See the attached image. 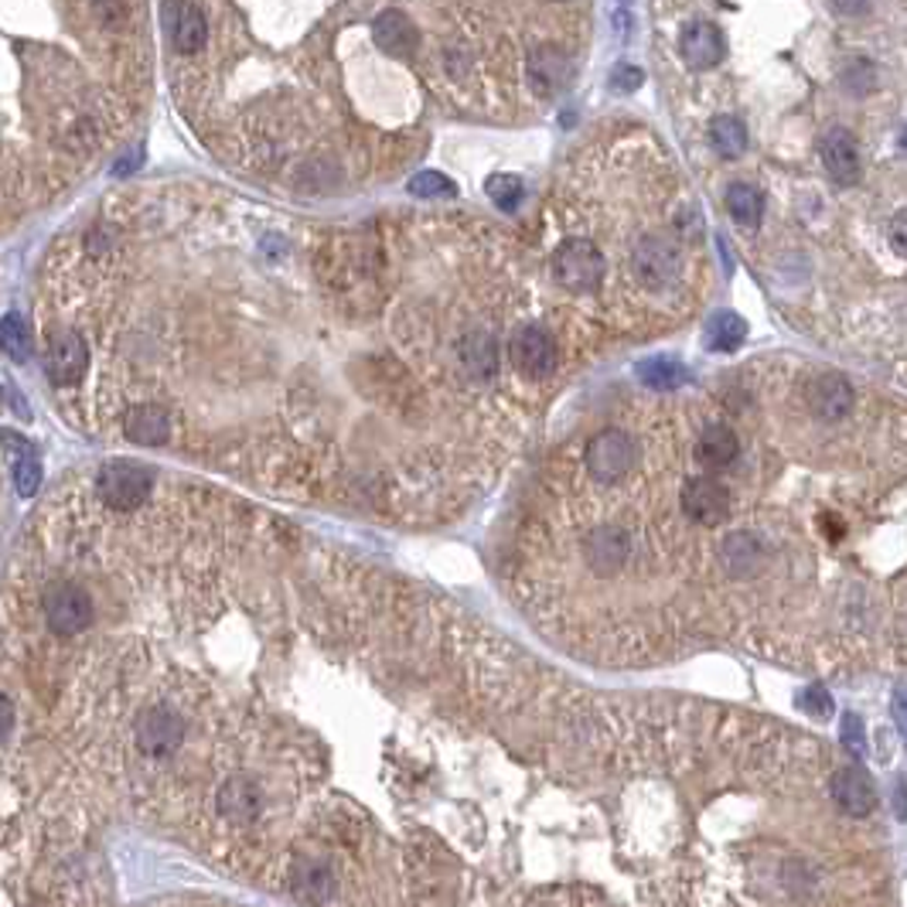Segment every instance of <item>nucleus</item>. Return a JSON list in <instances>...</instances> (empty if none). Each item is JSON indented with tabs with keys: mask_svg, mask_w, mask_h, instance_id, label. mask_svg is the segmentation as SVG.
<instances>
[{
	"mask_svg": "<svg viewBox=\"0 0 907 907\" xmlns=\"http://www.w3.org/2000/svg\"><path fill=\"white\" fill-rule=\"evenodd\" d=\"M509 365L522 383H546L559 369V345L546 325L525 321L509 335Z\"/></svg>",
	"mask_w": 907,
	"mask_h": 907,
	"instance_id": "39448f33",
	"label": "nucleus"
},
{
	"mask_svg": "<svg viewBox=\"0 0 907 907\" xmlns=\"http://www.w3.org/2000/svg\"><path fill=\"white\" fill-rule=\"evenodd\" d=\"M488 199L495 202V208L502 212H515L519 202H522V181L515 174H491L488 184H485Z\"/></svg>",
	"mask_w": 907,
	"mask_h": 907,
	"instance_id": "b1692460",
	"label": "nucleus"
},
{
	"mask_svg": "<svg viewBox=\"0 0 907 907\" xmlns=\"http://www.w3.org/2000/svg\"><path fill=\"white\" fill-rule=\"evenodd\" d=\"M4 352L14 359V362H24L27 355H31V338H27V331H24V321L18 318V315H8L4 318Z\"/></svg>",
	"mask_w": 907,
	"mask_h": 907,
	"instance_id": "bb28decb",
	"label": "nucleus"
},
{
	"mask_svg": "<svg viewBox=\"0 0 907 907\" xmlns=\"http://www.w3.org/2000/svg\"><path fill=\"white\" fill-rule=\"evenodd\" d=\"M823 165L826 171L839 181V184H857L860 181V150L853 144V137L836 127L823 137Z\"/></svg>",
	"mask_w": 907,
	"mask_h": 907,
	"instance_id": "dca6fc26",
	"label": "nucleus"
},
{
	"mask_svg": "<svg viewBox=\"0 0 907 907\" xmlns=\"http://www.w3.org/2000/svg\"><path fill=\"white\" fill-rule=\"evenodd\" d=\"M842 740H847V747L853 750L857 758L863 755V730H860V716L857 713L842 716Z\"/></svg>",
	"mask_w": 907,
	"mask_h": 907,
	"instance_id": "c756f323",
	"label": "nucleus"
},
{
	"mask_svg": "<svg viewBox=\"0 0 907 907\" xmlns=\"http://www.w3.org/2000/svg\"><path fill=\"white\" fill-rule=\"evenodd\" d=\"M682 273V246L672 236L645 233L628 249V276L648 294L669 291Z\"/></svg>",
	"mask_w": 907,
	"mask_h": 907,
	"instance_id": "7ed1b4c3",
	"label": "nucleus"
},
{
	"mask_svg": "<svg viewBox=\"0 0 907 907\" xmlns=\"http://www.w3.org/2000/svg\"><path fill=\"white\" fill-rule=\"evenodd\" d=\"M679 509L682 515L690 519L693 525H703V529H716L730 519V509H734V498H730V488L721 485L710 475H696L682 485L679 491Z\"/></svg>",
	"mask_w": 907,
	"mask_h": 907,
	"instance_id": "1a4fd4ad",
	"label": "nucleus"
},
{
	"mask_svg": "<svg viewBox=\"0 0 907 907\" xmlns=\"http://www.w3.org/2000/svg\"><path fill=\"white\" fill-rule=\"evenodd\" d=\"M798 703H802L812 716H823V721L832 713V696L823 690V685H808V690H802V693H798Z\"/></svg>",
	"mask_w": 907,
	"mask_h": 907,
	"instance_id": "c85d7f7f",
	"label": "nucleus"
},
{
	"mask_svg": "<svg viewBox=\"0 0 907 907\" xmlns=\"http://www.w3.org/2000/svg\"><path fill=\"white\" fill-rule=\"evenodd\" d=\"M716 556H721L724 563V570L730 577H750V574H758L761 570V563H764V546L755 540V536H730L721 543V549H716Z\"/></svg>",
	"mask_w": 907,
	"mask_h": 907,
	"instance_id": "6ab92c4d",
	"label": "nucleus"
},
{
	"mask_svg": "<svg viewBox=\"0 0 907 907\" xmlns=\"http://www.w3.org/2000/svg\"><path fill=\"white\" fill-rule=\"evenodd\" d=\"M406 188H410V195H417V199H451L454 195V181L444 178V174H437V171L417 174Z\"/></svg>",
	"mask_w": 907,
	"mask_h": 907,
	"instance_id": "a878e982",
	"label": "nucleus"
},
{
	"mask_svg": "<svg viewBox=\"0 0 907 907\" xmlns=\"http://www.w3.org/2000/svg\"><path fill=\"white\" fill-rule=\"evenodd\" d=\"M638 86H642V72H638V69H617V72H614V89H617V92H621V89L632 92V89H638Z\"/></svg>",
	"mask_w": 907,
	"mask_h": 907,
	"instance_id": "7c9ffc66",
	"label": "nucleus"
},
{
	"mask_svg": "<svg viewBox=\"0 0 907 907\" xmlns=\"http://www.w3.org/2000/svg\"><path fill=\"white\" fill-rule=\"evenodd\" d=\"M679 52H682V61L690 69H713L716 61L724 58L727 52V38H724V31L716 27L713 21H693V24H685L682 27V35H679Z\"/></svg>",
	"mask_w": 907,
	"mask_h": 907,
	"instance_id": "ddd939ff",
	"label": "nucleus"
},
{
	"mask_svg": "<svg viewBox=\"0 0 907 907\" xmlns=\"http://www.w3.org/2000/svg\"><path fill=\"white\" fill-rule=\"evenodd\" d=\"M11 472H14V485H18L21 495H35L38 491V485H42V464H38L35 454H27L24 461H18Z\"/></svg>",
	"mask_w": 907,
	"mask_h": 907,
	"instance_id": "cd10ccee",
	"label": "nucleus"
},
{
	"mask_svg": "<svg viewBox=\"0 0 907 907\" xmlns=\"http://www.w3.org/2000/svg\"><path fill=\"white\" fill-rule=\"evenodd\" d=\"M89 338L72 325H45V372L55 386H76L89 369Z\"/></svg>",
	"mask_w": 907,
	"mask_h": 907,
	"instance_id": "0eeeda50",
	"label": "nucleus"
},
{
	"mask_svg": "<svg viewBox=\"0 0 907 907\" xmlns=\"http://www.w3.org/2000/svg\"><path fill=\"white\" fill-rule=\"evenodd\" d=\"M894 716H897V727L907 737V685H900V690L894 693Z\"/></svg>",
	"mask_w": 907,
	"mask_h": 907,
	"instance_id": "2f4dec72",
	"label": "nucleus"
},
{
	"mask_svg": "<svg viewBox=\"0 0 907 907\" xmlns=\"http://www.w3.org/2000/svg\"><path fill=\"white\" fill-rule=\"evenodd\" d=\"M184 734H188L184 716L171 706H147L134 721L137 750L147 758H158V761L174 755V750L184 744Z\"/></svg>",
	"mask_w": 907,
	"mask_h": 907,
	"instance_id": "6e6552de",
	"label": "nucleus"
},
{
	"mask_svg": "<svg viewBox=\"0 0 907 907\" xmlns=\"http://www.w3.org/2000/svg\"><path fill=\"white\" fill-rule=\"evenodd\" d=\"M297 894L310 904H321L331 897V877L321 863H310L297 873Z\"/></svg>",
	"mask_w": 907,
	"mask_h": 907,
	"instance_id": "393cba45",
	"label": "nucleus"
},
{
	"mask_svg": "<svg viewBox=\"0 0 907 907\" xmlns=\"http://www.w3.org/2000/svg\"><path fill=\"white\" fill-rule=\"evenodd\" d=\"M642 457H645L642 441L632 430L604 427L598 433H590L580 444L577 475H570V478H580L590 488H617L638 472Z\"/></svg>",
	"mask_w": 907,
	"mask_h": 907,
	"instance_id": "f257e3e1",
	"label": "nucleus"
},
{
	"mask_svg": "<svg viewBox=\"0 0 907 907\" xmlns=\"http://www.w3.org/2000/svg\"><path fill=\"white\" fill-rule=\"evenodd\" d=\"M11 727H14V706H11V700L4 696V740L11 737Z\"/></svg>",
	"mask_w": 907,
	"mask_h": 907,
	"instance_id": "72a5a7b5",
	"label": "nucleus"
},
{
	"mask_svg": "<svg viewBox=\"0 0 907 907\" xmlns=\"http://www.w3.org/2000/svg\"><path fill=\"white\" fill-rule=\"evenodd\" d=\"M727 212L734 215V223L755 229L761 223V215H764V199H761L758 188H750V184H730Z\"/></svg>",
	"mask_w": 907,
	"mask_h": 907,
	"instance_id": "412c9836",
	"label": "nucleus"
},
{
	"mask_svg": "<svg viewBox=\"0 0 907 907\" xmlns=\"http://www.w3.org/2000/svg\"><path fill=\"white\" fill-rule=\"evenodd\" d=\"M638 375L645 379V386H651V389H676V386L685 379V369H682L676 359L659 355V359L642 362V365H638Z\"/></svg>",
	"mask_w": 907,
	"mask_h": 907,
	"instance_id": "5701e85b",
	"label": "nucleus"
},
{
	"mask_svg": "<svg viewBox=\"0 0 907 907\" xmlns=\"http://www.w3.org/2000/svg\"><path fill=\"white\" fill-rule=\"evenodd\" d=\"M839 14H870V4H836Z\"/></svg>",
	"mask_w": 907,
	"mask_h": 907,
	"instance_id": "f704fd0d",
	"label": "nucleus"
},
{
	"mask_svg": "<svg viewBox=\"0 0 907 907\" xmlns=\"http://www.w3.org/2000/svg\"><path fill=\"white\" fill-rule=\"evenodd\" d=\"M891 242L900 257H907V218H897V223L891 226Z\"/></svg>",
	"mask_w": 907,
	"mask_h": 907,
	"instance_id": "473e14b6",
	"label": "nucleus"
},
{
	"mask_svg": "<svg viewBox=\"0 0 907 907\" xmlns=\"http://www.w3.org/2000/svg\"><path fill=\"white\" fill-rule=\"evenodd\" d=\"M260 805H263V795L260 789L253 785L249 778L236 774L229 778L223 789H218V816L229 819V823H249L260 816Z\"/></svg>",
	"mask_w": 907,
	"mask_h": 907,
	"instance_id": "f3484780",
	"label": "nucleus"
},
{
	"mask_svg": "<svg viewBox=\"0 0 907 907\" xmlns=\"http://www.w3.org/2000/svg\"><path fill=\"white\" fill-rule=\"evenodd\" d=\"M747 335V325L740 315H730V310H724V315H716L706 328V345L713 352H734L740 341Z\"/></svg>",
	"mask_w": 907,
	"mask_h": 907,
	"instance_id": "4be33fe9",
	"label": "nucleus"
},
{
	"mask_svg": "<svg viewBox=\"0 0 907 907\" xmlns=\"http://www.w3.org/2000/svg\"><path fill=\"white\" fill-rule=\"evenodd\" d=\"M549 276L563 291H570L577 297L598 294L608 276L604 246H598L593 239H583V236L559 239L549 253Z\"/></svg>",
	"mask_w": 907,
	"mask_h": 907,
	"instance_id": "f03ea898",
	"label": "nucleus"
},
{
	"mask_svg": "<svg viewBox=\"0 0 907 907\" xmlns=\"http://www.w3.org/2000/svg\"><path fill=\"white\" fill-rule=\"evenodd\" d=\"M161 21L171 38V48L181 58H195L208 48V8L202 4H165L161 8Z\"/></svg>",
	"mask_w": 907,
	"mask_h": 907,
	"instance_id": "9d476101",
	"label": "nucleus"
},
{
	"mask_svg": "<svg viewBox=\"0 0 907 907\" xmlns=\"http://www.w3.org/2000/svg\"><path fill=\"white\" fill-rule=\"evenodd\" d=\"M737 454H740V441L727 423H710L696 437V461L710 467V472H724V467L737 461Z\"/></svg>",
	"mask_w": 907,
	"mask_h": 907,
	"instance_id": "a211bd4d",
	"label": "nucleus"
},
{
	"mask_svg": "<svg viewBox=\"0 0 907 907\" xmlns=\"http://www.w3.org/2000/svg\"><path fill=\"white\" fill-rule=\"evenodd\" d=\"M42 614L52 635L72 638L79 632H86L92 617H97V601L89 598V590L69 577H58L52 583H45L42 590Z\"/></svg>",
	"mask_w": 907,
	"mask_h": 907,
	"instance_id": "423d86ee",
	"label": "nucleus"
},
{
	"mask_svg": "<svg viewBox=\"0 0 907 907\" xmlns=\"http://www.w3.org/2000/svg\"><path fill=\"white\" fill-rule=\"evenodd\" d=\"M154 485H158V475L137 461H110L97 475L100 502L116 515H134L137 509H144Z\"/></svg>",
	"mask_w": 907,
	"mask_h": 907,
	"instance_id": "20e7f679",
	"label": "nucleus"
},
{
	"mask_svg": "<svg viewBox=\"0 0 907 907\" xmlns=\"http://www.w3.org/2000/svg\"><path fill=\"white\" fill-rule=\"evenodd\" d=\"M710 144H713V150L721 154V158H727V161L740 158L744 147H747L744 123L734 120V116H716V120L710 123Z\"/></svg>",
	"mask_w": 907,
	"mask_h": 907,
	"instance_id": "aec40b11",
	"label": "nucleus"
},
{
	"mask_svg": "<svg viewBox=\"0 0 907 907\" xmlns=\"http://www.w3.org/2000/svg\"><path fill=\"white\" fill-rule=\"evenodd\" d=\"M120 427L127 433L131 444H140V447H165L178 423H174V413L168 410L165 403H134L127 410L120 413Z\"/></svg>",
	"mask_w": 907,
	"mask_h": 907,
	"instance_id": "9b49d317",
	"label": "nucleus"
},
{
	"mask_svg": "<svg viewBox=\"0 0 907 907\" xmlns=\"http://www.w3.org/2000/svg\"><path fill=\"white\" fill-rule=\"evenodd\" d=\"M805 403L812 406V413H819L823 420H842L853 406V389L842 375H816L805 386Z\"/></svg>",
	"mask_w": 907,
	"mask_h": 907,
	"instance_id": "2eb2a0df",
	"label": "nucleus"
},
{
	"mask_svg": "<svg viewBox=\"0 0 907 907\" xmlns=\"http://www.w3.org/2000/svg\"><path fill=\"white\" fill-rule=\"evenodd\" d=\"M832 792L842 802V808H850L860 819L877 816V789H873L870 774L860 764H842L832 774Z\"/></svg>",
	"mask_w": 907,
	"mask_h": 907,
	"instance_id": "4468645a",
	"label": "nucleus"
},
{
	"mask_svg": "<svg viewBox=\"0 0 907 907\" xmlns=\"http://www.w3.org/2000/svg\"><path fill=\"white\" fill-rule=\"evenodd\" d=\"M372 38L379 45V52H386L389 58H410L423 48V35H420L417 21L399 8L379 11V18L372 21Z\"/></svg>",
	"mask_w": 907,
	"mask_h": 907,
	"instance_id": "f8f14e48",
	"label": "nucleus"
}]
</instances>
